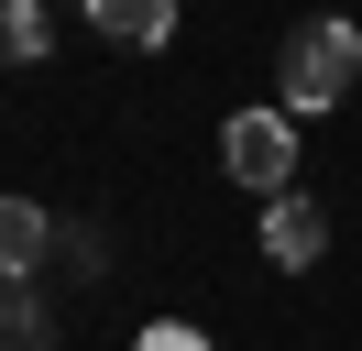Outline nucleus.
<instances>
[{"label":"nucleus","instance_id":"7","mask_svg":"<svg viewBox=\"0 0 362 351\" xmlns=\"http://www.w3.org/2000/svg\"><path fill=\"white\" fill-rule=\"evenodd\" d=\"M0 351H55V318L33 285H0Z\"/></svg>","mask_w":362,"mask_h":351},{"label":"nucleus","instance_id":"1","mask_svg":"<svg viewBox=\"0 0 362 351\" xmlns=\"http://www.w3.org/2000/svg\"><path fill=\"white\" fill-rule=\"evenodd\" d=\"M362 77V22L318 11L286 33V121H318V110H340V88Z\"/></svg>","mask_w":362,"mask_h":351},{"label":"nucleus","instance_id":"3","mask_svg":"<svg viewBox=\"0 0 362 351\" xmlns=\"http://www.w3.org/2000/svg\"><path fill=\"white\" fill-rule=\"evenodd\" d=\"M264 253L286 263V275H308V263L329 253V209H318V197H264Z\"/></svg>","mask_w":362,"mask_h":351},{"label":"nucleus","instance_id":"2","mask_svg":"<svg viewBox=\"0 0 362 351\" xmlns=\"http://www.w3.org/2000/svg\"><path fill=\"white\" fill-rule=\"evenodd\" d=\"M220 165L242 176L252 197H296V121L286 110H230L220 121Z\"/></svg>","mask_w":362,"mask_h":351},{"label":"nucleus","instance_id":"5","mask_svg":"<svg viewBox=\"0 0 362 351\" xmlns=\"http://www.w3.org/2000/svg\"><path fill=\"white\" fill-rule=\"evenodd\" d=\"M88 22L110 44H165V33H176V0H88Z\"/></svg>","mask_w":362,"mask_h":351},{"label":"nucleus","instance_id":"8","mask_svg":"<svg viewBox=\"0 0 362 351\" xmlns=\"http://www.w3.org/2000/svg\"><path fill=\"white\" fill-rule=\"evenodd\" d=\"M132 351H209V340H198V329H187V318H154V329H143Z\"/></svg>","mask_w":362,"mask_h":351},{"label":"nucleus","instance_id":"4","mask_svg":"<svg viewBox=\"0 0 362 351\" xmlns=\"http://www.w3.org/2000/svg\"><path fill=\"white\" fill-rule=\"evenodd\" d=\"M45 241H55V219L33 209V197H0V285H33Z\"/></svg>","mask_w":362,"mask_h":351},{"label":"nucleus","instance_id":"6","mask_svg":"<svg viewBox=\"0 0 362 351\" xmlns=\"http://www.w3.org/2000/svg\"><path fill=\"white\" fill-rule=\"evenodd\" d=\"M45 44H55L45 0H0V66H45Z\"/></svg>","mask_w":362,"mask_h":351}]
</instances>
